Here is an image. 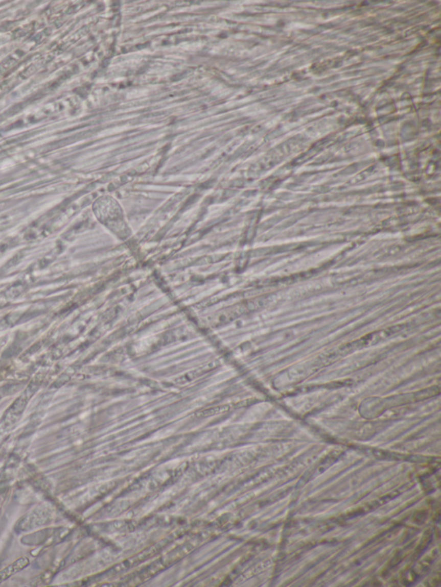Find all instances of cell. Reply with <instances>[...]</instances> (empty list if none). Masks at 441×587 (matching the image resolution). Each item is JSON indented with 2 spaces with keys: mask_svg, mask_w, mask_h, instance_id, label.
I'll return each instance as SVG.
<instances>
[{
  "mask_svg": "<svg viewBox=\"0 0 441 587\" xmlns=\"http://www.w3.org/2000/svg\"><path fill=\"white\" fill-rule=\"evenodd\" d=\"M28 564H29V560H28L27 558L24 557V558L19 559V560L16 561V562L12 564V565L10 566V567H8V568L4 569L3 571H1V572H0V582L3 581L6 578H8V577L11 576L12 574L17 573L18 571L25 568Z\"/></svg>",
  "mask_w": 441,
  "mask_h": 587,
  "instance_id": "6da1fadb",
  "label": "cell"
}]
</instances>
